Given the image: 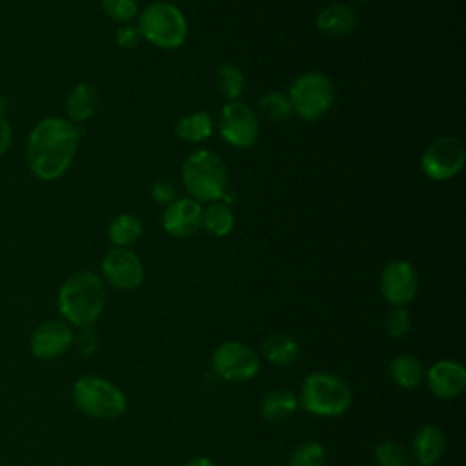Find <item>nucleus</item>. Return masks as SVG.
<instances>
[{"instance_id": "nucleus-19", "label": "nucleus", "mask_w": 466, "mask_h": 466, "mask_svg": "<svg viewBox=\"0 0 466 466\" xmlns=\"http://www.w3.org/2000/svg\"><path fill=\"white\" fill-rule=\"evenodd\" d=\"M264 359L279 368L293 366L300 357L299 342L286 333H269L260 344Z\"/></svg>"}, {"instance_id": "nucleus-1", "label": "nucleus", "mask_w": 466, "mask_h": 466, "mask_svg": "<svg viewBox=\"0 0 466 466\" xmlns=\"http://www.w3.org/2000/svg\"><path fill=\"white\" fill-rule=\"evenodd\" d=\"M76 147L78 131L75 124L66 118L47 116L27 137V166L36 178L56 180L69 169Z\"/></svg>"}, {"instance_id": "nucleus-27", "label": "nucleus", "mask_w": 466, "mask_h": 466, "mask_svg": "<svg viewBox=\"0 0 466 466\" xmlns=\"http://www.w3.org/2000/svg\"><path fill=\"white\" fill-rule=\"evenodd\" d=\"M326 448L317 441H304L289 455V466H324Z\"/></svg>"}, {"instance_id": "nucleus-6", "label": "nucleus", "mask_w": 466, "mask_h": 466, "mask_svg": "<svg viewBox=\"0 0 466 466\" xmlns=\"http://www.w3.org/2000/svg\"><path fill=\"white\" fill-rule=\"evenodd\" d=\"M140 38L160 49H177L186 42L187 22L171 2H153L144 7L137 25Z\"/></svg>"}, {"instance_id": "nucleus-14", "label": "nucleus", "mask_w": 466, "mask_h": 466, "mask_svg": "<svg viewBox=\"0 0 466 466\" xmlns=\"http://www.w3.org/2000/svg\"><path fill=\"white\" fill-rule=\"evenodd\" d=\"M424 382L435 399H457L466 388V368L462 362L453 359L437 360L426 370Z\"/></svg>"}, {"instance_id": "nucleus-5", "label": "nucleus", "mask_w": 466, "mask_h": 466, "mask_svg": "<svg viewBox=\"0 0 466 466\" xmlns=\"http://www.w3.org/2000/svg\"><path fill=\"white\" fill-rule=\"evenodd\" d=\"M73 402L87 417L111 420L127 408V399L118 386L98 375H84L73 384Z\"/></svg>"}, {"instance_id": "nucleus-24", "label": "nucleus", "mask_w": 466, "mask_h": 466, "mask_svg": "<svg viewBox=\"0 0 466 466\" xmlns=\"http://www.w3.org/2000/svg\"><path fill=\"white\" fill-rule=\"evenodd\" d=\"M235 217L229 209V206L222 200L209 202L206 209H202V220L200 226L211 235V237H226L233 229Z\"/></svg>"}, {"instance_id": "nucleus-13", "label": "nucleus", "mask_w": 466, "mask_h": 466, "mask_svg": "<svg viewBox=\"0 0 466 466\" xmlns=\"http://www.w3.org/2000/svg\"><path fill=\"white\" fill-rule=\"evenodd\" d=\"M73 329L66 320L49 319L35 328L29 339L31 355L40 360H53L66 355L73 346Z\"/></svg>"}, {"instance_id": "nucleus-11", "label": "nucleus", "mask_w": 466, "mask_h": 466, "mask_svg": "<svg viewBox=\"0 0 466 466\" xmlns=\"http://www.w3.org/2000/svg\"><path fill=\"white\" fill-rule=\"evenodd\" d=\"M104 280L118 291H133L144 280V266L138 255L127 248L109 249L100 262Z\"/></svg>"}, {"instance_id": "nucleus-21", "label": "nucleus", "mask_w": 466, "mask_h": 466, "mask_svg": "<svg viewBox=\"0 0 466 466\" xmlns=\"http://www.w3.org/2000/svg\"><path fill=\"white\" fill-rule=\"evenodd\" d=\"M98 104L96 89L91 84H75L66 96V115L69 122H84L93 116Z\"/></svg>"}, {"instance_id": "nucleus-10", "label": "nucleus", "mask_w": 466, "mask_h": 466, "mask_svg": "<svg viewBox=\"0 0 466 466\" xmlns=\"http://www.w3.org/2000/svg\"><path fill=\"white\" fill-rule=\"evenodd\" d=\"M218 131L220 137L233 147H251L258 135H260V124L255 115V111L240 102H226L218 115Z\"/></svg>"}, {"instance_id": "nucleus-35", "label": "nucleus", "mask_w": 466, "mask_h": 466, "mask_svg": "<svg viewBox=\"0 0 466 466\" xmlns=\"http://www.w3.org/2000/svg\"><path fill=\"white\" fill-rule=\"evenodd\" d=\"M184 466H215V462L208 457H193Z\"/></svg>"}, {"instance_id": "nucleus-16", "label": "nucleus", "mask_w": 466, "mask_h": 466, "mask_svg": "<svg viewBox=\"0 0 466 466\" xmlns=\"http://www.w3.org/2000/svg\"><path fill=\"white\" fill-rule=\"evenodd\" d=\"M410 450L419 466H435L446 450V435L437 424H422L415 431Z\"/></svg>"}, {"instance_id": "nucleus-29", "label": "nucleus", "mask_w": 466, "mask_h": 466, "mask_svg": "<svg viewBox=\"0 0 466 466\" xmlns=\"http://www.w3.org/2000/svg\"><path fill=\"white\" fill-rule=\"evenodd\" d=\"M411 328V317L404 306H391L384 317L386 335L391 339H402Z\"/></svg>"}, {"instance_id": "nucleus-26", "label": "nucleus", "mask_w": 466, "mask_h": 466, "mask_svg": "<svg viewBox=\"0 0 466 466\" xmlns=\"http://www.w3.org/2000/svg\"><path fill=\"white\" fill-rule=\"evenodd\" d=\"M258 109L260 113L269 120V122H284L291 116V104L286 95L279 91H269L258 100Z\"/></svg>"}, {"instance_id": "nucleus-3", "label": "nucleus", "mask_w": 466, "mask_h": 466, "mask_svg": "<svg viewBox=\"0 0 466 466\" xmlns=\"http://www.w3.org/2000/svg\"><path fill=\"white\" fill-rule=\"evenodd\" d=\"M299 408L315 417H340L351 406L350 384L331 371L309 373L299 391Z\"/></svg>"}, {"instance_id": "nucleus-15", "label": "nucleus", "mask_w": 466, "mask_h": 466, "mask_svg": "<svg viewBox=\"0 0 466 466\" xmlns=\"http://www.w3.org/2000/svg\"><path fill=\"white\" fill-rule=\"evenodd\" d=\"M202 220V206L195 198L182 197L169 202L162 213V228L173 238L191 237Z\"/></svg>"}, {"instance_id": "nucleus-12", "label": "nucleus", "mask_w": 466, "mask_h": 466, "mask_svg": "<svg viewBox=\"0 0 466 466\" xmlns=\"http://www.w3.org/2000/svg\"><path fill=\"white\" fill-rule=\"evenodd\" d=\"M379 289L390 306H406L419 291V275L408 260H391L380 273Z\"/></svg>"}, {"instance_id": "nucleus-8", "label": "nucleus", "mask_w": 466, "mask_h": 466, "mask_svg": "<svg viewBox=\"0 0 466 466\" xmlns=\"http://www.w3.org/2000/svg\"><path fill=\"white\" fill-rule=\"evenodd\" d=\"M211 370L220 380L233 384L249 382L260 371V357L240 340H226L211 353Z\"/></svg>"}, {"instance_id": "nucleus-28", "label": "nucleus", "mask_w": 466, "mask_h": 466, "mask_svg": "<svg viewBox=\"0 0 466 466\" xmlns=\"http://www.w3.org/2000/svg\"><path fill=\"white\" fill-rule=\"evenodd\" d=\"M373 457L379 466H408V450L397 441H380L373 448Z\"/></svg>"}, {"instance_id": "nucleus-20", "label": "nucleus", "mask_w": 466, "mask_h": 466, "mask_svg": "<svg viewBox=\"0 0 466 466\" xmlns=\"http://www.w3.org/2000/svg\"><path fill=\"white\" fill-rule=\"evenodd\" d=\"M390 379L402 390H413L424 382L426 368L422 366L420 359L410 353L395 355L388 364Z\"/></svg>"}, {"instance_id": "nucleus-17", "label": "nucleus", "mask_w": 466, "mask_h": 466, "mask_svg": "<svg viewBox=\"0 0 466 466\" xmlns=\"http://www.w3.org/2000/svg\"><path fill=\"white\" fill-rule=\"evenodd\" d=\"M317 29L328 36H344L357 25V13L348 4H329L317 15Z\"/></svg>"}, {"instance_id": "nucleus-9", "label": "nucleus", "mask_w": 466, "mask_h": 466, "mask_svg": "<svg viewBox=\"0 0 466 466\" xmlns=\"http://www.w3.org/2000/svg\"><path fill=\"white\" fill-rule=\"evenodd\" d=\"M466 151L462 142L457 137L444 135L435 138L420 158V167L424 175L431 180H448L453 178L464 166Z\"/></svg>"}, {"instance_id": "nucleus-22", "label": "nucleus", "mask_w": 466, "mask_h": 466, "mask_svg": "<svg viewBox=\"0 0 466 466\" xmlns=\"http://www.w3.org/2000/svg\"><path fill=\"white\" fill-rule=\"evenodd\" d=\"M213 133V120L208 113L197 111L182 116L175 124V135L184 142H204Z\"/></svg>"}, {"instance_id": "nucleus-18", "label": "nucleus", "mask_w": 466, "mask_h": 466, "mask_svg": "<svg viewBox=\"0 0 466 466\" xmlns=\"http://www.w3.org/2000/svg\"><path fill=\"white\" fill-rule=\"evenodd\" d=\"M299 410V399L293 391L284 390V388H277L268 391L260 404H258V413L266 422L277 424V422H284L289 417L295 415V411Z\"/></svg>"}, {"instance_id": "nucleus-32", "label": "nucleus", "mask_w": 466, "mask_h": 466, "mask_svg": "<svg viewBox=\"0 0 466 466\" xmlns=\"http://www.w3.org/2000/svg\"><path fill=\"white\" fill-rule=\"evenodd\" d=\"M151 197L157 204H169L177 198V189L175 186L171 184V180H157L153 186H151Z\"/></svg>"}, {"instance_id": "nucleus-2", "label": "nucleus", "mask_w": 466, "mask_h": 466, "mask_svg": "<svg viewBox=\"0 0 466 466\" xmlns=\"http://www.w3.org/2000/svg\"><path fill=\"white\" fill-rule=\"evenodd\" d=\"M56 306L62 320L75 328L93 326L106 306V288L93 271L73 273L58 289Z\"/></svg>"}, {"instance_id": "nucleus-31", "label": "nucleus", "mask_w": 466, "mask_h": 466, "mask_svg": "<svg viewBox=\"0 0 466 466\" xmlns=\"http://www.w3.org/2000/svg\"><path fill=\"white\" fill-rule=\"evenodd\" d=\"M73 346L82 355H93L96 351V348H98V335L93 329V326L78 328V333L73 335Z\"/></svg>"}, {"instance_id": "nucleus-23", "label": "nucleus", "mask_w": 466, "mask_h": 466, "mask_svg": "<svg viewBox=\"0 0 466 466\" xmlns=\"http://www.w3.org/2000/svg\"><path fill=\"white\" fill-rule=\"evenodd\" d=\"M142 235V222L131 213L116 215L107 226V237L115 248H127Z\"/></svg>"}, {"instance_id": "nucleus-7", "label": "nucleus", "mask_w": 466, "mask_h": 466, "mask_svg": "<svg viewBox=\"0 0 466 466\" xmlns=\"http://www.w3.org/2000/svg\"><path fill=\"white\" fill-rule=\"evenodd\" d=\"M288 100L291 111L304 120H319L324 116L335 98V89L331 80L317 71L299 75L288 89Z\"/></svg>"}, {"instance_id": "nucleus-25", "label": "nucleus", "mask_w": 466, "mask_h": 466, "mask_svg": "<svg viewBox=\"0 0 466 466\" xmlns=\"http://www.w3.org/2000/svg\"><path fill=\"white\" fill-rule=\"evenodd\" d=\"M217 87L228 102L238 100L246 87L244 73L233 64H222L217 69Z\"/></svg>"}, {"instance_id": "nucleus-34", "label": "nucleus", "mask_w": 466, "mask_h": 466, "mask_svg": "<svg viewBox=\"0 0 466 466\" xmlns=\"http://www.w3.org/2000/svg\"><path fill=\"white\" fill-rule=\"evenodd\" d=\"M115 40H116V46L129 51V49H135L140 42V33L137 27H131V25H124L116 31L115 35Z\"/></svg>"}, {"instance_id": "nucleus-36", "label": "nucleus", "mask_w": 466, "mask_h": 466, "mask_svg": "<svg viewBox=\"0 0 466 466\" xmlns=\"http://www.w3.org/2000/svg\"><path fill=\"white\" fill-rule=\"evenodd\" d=\"M357 5H366L370 0H353Z\"/></svg>"}, {"instance_id": "nucleus-33", "label": "nucleus", "mask_w": 466, "mask_h": 466, "mask_svg": "<svg viewBox=\"0 0 466 466\" xmlns=\"http://www.w3.org/2000/svg\"><path fill=\"white\" fill-rule=\"evenodd\" d=\"M5 109H7V102L4 96H0V157L9 149L11 138H13L11 124L5 118Z\"/></svg>"}, {"instance_id": "nucleus-4", "label": "nucleus", "mask_w": 466, "mask_h": 466, "mask_svg": "<svg viewBox=\"0 0 466 466\" xmlns=\"http://www.w3.org/2000/svg\"><path fill=\"white\" fill-rule=\"evenodd\" d=\"M180 175L186 191L197 202H215L226 193L228 169L224 160L213 151L200 149L186 157Z\"/></svg>"}, {"instance_id": "nucleus-30", "label": "nucleus", "mask_w": 466, "mask_h": 466, "mask_svg": "<svg viewBox=\"0 0 466 466\" xmlns=\"http://www.w3.org/2000/svg\"><path fill=\"white\" fill-rule=\"evenodd\" d=\"M100 7L111 20L129 22L138 11V2L137 0H100Z\"/></svg>"}]
</instances>
